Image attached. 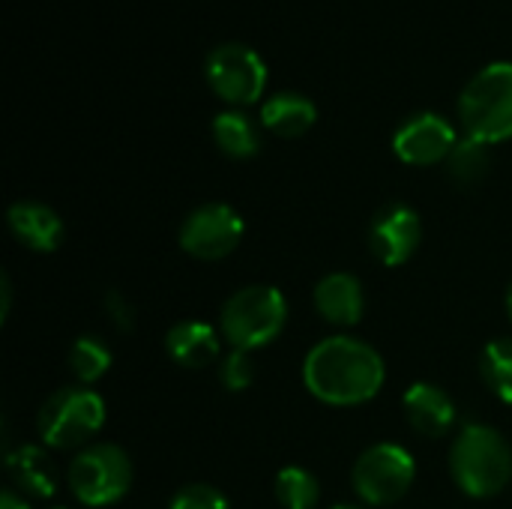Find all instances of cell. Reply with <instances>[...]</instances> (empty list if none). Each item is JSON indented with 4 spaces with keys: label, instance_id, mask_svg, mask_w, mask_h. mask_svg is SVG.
Wrapping results in <instances>:
<instances>
[{
    "label": "cell",
    "instance_id": "6da1fadb",
    "mask_svg": "<svg viewBox=\"0 0 512 509\" xmlns=\"http://www.w3.org/2000/svg\"><path fill=\"white\" fill-rule=\"evenodd\" d=\"M384 381V357L354 336H327L303 360V384L324 405H366L381 393Z\"/></svg>",
    "mask_w": 512,
    "mask_h": 509
},
{
    "label": "cell",
    "instance_id": "7a4b0ae2",
    "mask_svg": "<svg viewBox=\"0 0 512 509\" xmlns=\"http://www.w3.org/2000/svg\"><path fill=\"white\" fill-rule=\"evenodd\" d=\"M450 474L468 498H495L512 480V450L492 426H465L450 447Z\"/></svg>",
    "mask_w": 512,
    "mask_h": 509
},
{
    "label": "cell",
    "instance_id": "3957f363",
    "mask_svg": "<svg viewBox=\"0 0 512 509\" xmlns=\"http://www.w3.org/2000/svg\"><path fill=\"white\" fill-rule=\"evenodd\" d=\"M459 120L468 138L501 144L512 138V63L498 60L480 69L459 96Z\"/></svg>",
    "mask_w": 512,
    "mask_h": 509
},
{
    "label": "cell",
    "instance_id": "277c9868",
    "mask_svg": "<svg viewBox=\"0 0 512 509\" xmlns=\"http://www.w3.org/2000/svg\"><path fill=\"white\" fill-rule=\"evenodd\" d=\"M288 321V303L273 285H246L234 291L219 315V333L234 351H258L270 345Z\"/></svg>",
    "mask_w": 512,
    "mask_h": 509
},
{
    "label": "cell",
    "instance_id": "5b68a950",
    "mask_svg": "<svg viewBox=\"0 0 512 509\" xmlns=\"http://www.w3.org/2000/svg\"><path fill=\"white\" fill-rule=\"evenodd\" d=\"M102 426L105 402L90 387H60L36 414V432L51 450H78L90 444Z\"/></svg>",
    "mask_w": 512,
    "mask_h": 509
},
{
    "label": "cell",
    "instance_id": "8992f818",
    "mask_svg": "<svg viewBox=\"0 0 512 509\" xmlns=\"http://www.w3.org/2000/svg\"><path fill=\"white\" fill-rule=\"evenodd\" d=\"M132 489V462L117 444H90L69 465V492L84 507H111Z\"/></svg>",
    "mask_w": 512,
    "mask_h": 509
},
{
    "label": "cell",
    "instance_id": "52a82bcc",
    "mask_svg": "<svg viewBox=\"0 0 512 509\" xmlns=\"http://www.w3.org/2000/svg\"><path fill=\"white\" fill-rule=\"evenodd\" d=\"M417 480L414 456L399 444H375L360 453L351 468V483L360 501L369 507H387L402 501Z\"/></svg>",
    "mask_w": 512,
    "mask_h": 509
},
{
    "label": "cell",
    "instance_id": "ba28073f",
    "mask_svg": "<svg viewBox=\"0 0 512 509\" xmlns=\"http://www.w3.org/2000/svg\"><path fill=\"white\" fill-rule=\"evenodd\" d=\"M204 75L216 96L231 105H252L261 99L267 87V66L264 60L240 42L216 45L204 60Z\"/></svg>",
    "mask_w": 512,
    "mask_h": 509
},
{
    "label": "cell",
    "instance_id": "9c48e42d",
    "mask_svg": "<svg viewBox=\"0 0 512 509\" xmlns=\"http://www.w3.org/2000/svg\"><path fill=\"white\" fill-rule=\"evenodd\" d=\"M243 240V216L222 201L195 207L180 225V249L198 261L228 258Z\"/></svg>",
    "mask_w": 512,
    "mask_h": 509
},
{
    "label": "cell",
    "instance_id": "30bf717a",
    "mask_svg": "<svg viewBox=\"0 0 512 509\" xmlns=\"http://www.w3.org/2000/svg\"><path fill=\"white\" fill-rule=\"evenodd\" d=\"M423 240L420 213L408 204H387L375 213L369 225V249L384 267H399L414 258Z\"/></svg>",
    "mask_w": 512,
    "mask_h": 509
},
{
    "label": "cell",
    "instance_id": "8fae6325",
    "mask_svg": "<svg viewBox=\"0 0 512 509\" xmlns=\"http://www.w3.org/2000/svg\"><path fill=\"white\" fill-rule=\"evenodd\" d=\"M456 141H459L456 129L450 126L447 117L435 111H420L396 129L393 150L408 165H435V162H447Z\"/></svg>",
    "mask_w": 512,
    "mask_h": 509
},
{
    "label": "cell",
    "instance_id": "7c38bea8",
    "mask_svg": "<svg viewBox=\"0 0 512 509\" xmlns=\"http://www.w3.org/2000/svg\"><path fill=\"white\" fill-rule=\"evenodd\" d=\"M408 426L423 438H444L456 426V402L447 390L429 381H417L402 396Z\"/></svg>",
    "mask_w": 512,
    "mask_h": 509
},
{
    "label": "cell",
    "instance_id": "4fadbf2b",
    "mask_svg": "<svg viewBox=\"0 0 512 509\" xmlns=\"http://www.w3.org/2000/svg\"><path fill=\"white\" fill-rule=\"evenodd\" d=\"M315 312L333 327H354L363 318V282L354 273H327L312 291Z\"/></svg>",
    "mask_w": 512,
    "mask_h": 509
},
{
    "label": "cell",
    "instance_id": "5bb4252c",
    "mask_svg": "<svg viewBox=\"0 0 512 509\" xmlns=\"http://www.w3.org/2000/svg\"><path fill=\"white\" fill-rule=\"evenodd\" d=\"M6 225L30 252H54L63 243V219L42 201H15L6 213Z\"/></svg>",
    "mask_w": 512,
    "mask_h": 509
},
{
    "label": "cell",
    "instance_id": "9a60e30c",
    "mask_svg": "<svg viewBox=\"0 0 512 509\" xmlns=\"http://www.w3.org/2000/svg\"><path fill=\"white\" fill-rule=\"evenodd\" d=\"M165 351L183 369H207L219 360V333L204 321H177L165 333Z\"/></svg>",
    "mask_w": 512,
    "mask_h": 509
},
{
    "label": "cell",
    "instance_id": "2e32d148",
    "mask_svg": "<svg viewBox=\"0 0 512 509\" xmlns=\"http://www.w3.org/2000/svg\"><path fill=\"white\" fill-rule=\"evenodd\" d=\"M6 471H9V480L30 498L45 501V498H51L57 492L54 468H51L42 447L24 444V447L6 453Z\"/></svg>",
    "mask_w": 512,
    "mask_h": 509
},
{
    "label": "cell",
    "instance_id": "e0dca14e",
    "mask_svg": "<svg viewBox=\"0 0 512 509\" xmlns=\"http://www.w3.org/2000/svg\"><path fill=\"white\" fill-rule=\"evenodd\" d=\"M315 102L303 93H276L261 108V123L279 138H300L315 126Z\"/></svg>",
    "mask_w": 512,
    "mask_h": 509
},
{
    "label": "cell",
    "instance_id": "ac0fdd59",
    "mask_svg": "<svg viewBox=\"0 0 512 509\" xmlns=\"http://www.w3.org/2000/svg\"><path fill=\"white\" fill-rule=\"evenodd\" d=\"M213 138L231 159H249L261 150V135L243 111H222L213 117Z\"/></svg>",
    "mask_w": 512,
    "mask_h": 509
},
{
    "label": "cell",
    "instance_id": "d6986e66",
    "mask_svg": "<svg viewBox=\"0 0 512 509\" xmlns=\"http://www.w3.org/2000/svg\"><path fill=\"white\" fill-rule=\"evenodd\" d=\"M273 495L282 509H315L321 501V486L306 468H282L273 483Z\"/></svg>",
    "mask_w": 512,
    "mask_h": 509
},
{
    "label": "cell",
    "instance_id": "ffe728a7",
    "mask_svg": "<svg viewBox=\"0 0 512 509\" xmlns=\"http://www.w3.org/2000/svg\"><path fill=\"white\" fill-rule=\"evenodd\" d=\"M492 168V153L489 144L477 141V138H459L453 153L447 156V171L459 186H474L480 183Z\"/></svg>",
    "mask_w": 512,
    "mask_h": 509
},
{
    "label": "cell",
    "instance_id": "44dd1931",
    "mask_svg": "<svg viewBox=\"0 0 512 509\" xmlns=\"http://www.w3.org/2000/svg\"><path fill=\"white\" fill-rule=\"evenodd\" d=\"M483 384L501 402L512 405V339H492L480 354Z\"/></svg>",
    "mask_w": 512,
    "mask_h": 509
},
{
    "label": "cell",
    "instance_id": "7402d4cb",
    "mask_svg": "<svg viewBox=\"0 0 512 509\" xmlns=\"http://www.w3.org/2000/svg\"><path fill=\"white\" fill-rule=\"evenodd\" d=\"M111 360H114L111 348L96 336H81L69 348V372L75 375V381L81 387L96 384L111 369Z\"/></svg>",
    "mask_w": 512,
    "mask_h": 509
},
{
    "label": "cell",
    "instance_id": "603a6c76",
    "mask_svg": "<svg viewBox=\"0 0 512 509\" xmlns=\"http://www.w3.org/2000/svg\"><path fill=\"white\" fill-rule=\"evenodd\" d=\"M255 375H258V366H255L252 351H234L231 348V354L222 357V363H219V381H222V387L228 393L249 390L252 381H255Z\"/></svg>",
    "mask_w": 512,
    "mask_h": 509
},
{
    "label": "cell",
    "instance_id": "cb8c5ba5",
    "mask_svg": "<svg viewBox=\"0 0 512 509\" xmlns=\"http://www.w3.org/2000/svg\"><path fill=\"white\" fill-rule=\"evenodd\" d=\"M168 509H228V498L207 483H189L174 492Z\"/></svg>",
    "mask_w": 512,
    "mask_h": 509
},
{
    "label": "cell",
    "instance_id": "d4e9b609",
    "mask_svg": "<svg viewBox=\"0 0 512 509\" xmlns=\"http://www.w3.org/2000/svg\"><path fill=\"white\" fill-rule=\"evenodd\" d=\"M105 315L114 324V330H120V333L135 330V306L126 300L123 291H108L105 294Z\"/></svg>",
    "mask_w": 512,
    "mask_h": 509
},
{
    "label": "cell",
    "instance_id": "484cf974",
    "mask_svg": "<svg viewBox=\"0 0 512 509\" xmlns=\"http://www.w3.org/2000/svg\"><path fill=\"white\" fill-rule=\"evenodd\" d=\"M0 297H3V306H0V321L9 318V306H12V285H9V276L3 273L0 276Z\"/></svg>",
    "mask_w": 512,
    "mask_h": 509
},
{
    "label": "cell",
    "instance_id": "4316f807",
    "mask_svg": "<svg viewBox=\"0 0 512 509\" xmlns=\"http://www.w3.org/2000/svg\"><path fill=\"white\" fill-rule=\"evenodd\" d=\"M0 509H30V507H27L24 495H15L12 489H3V492H0Z\"/></svg>",
    "mask_w": 512,
    "mask_h": 509
},
{
    "label": "cell",
    "instance_id": "83f0119b",
    "mask_svg": "<svg viewBox=\"0 0 512 509\" xmlns=\"http://www.w3.org/2000/svg\"><path fill=\"white\" fill-rule=\"evenodd\" d=\"M507 312H510V324H512V282H510V291H507Z\"/></svg>",
    "mask_w": 512,
    "mask_h": 509
},
{
    "label": "cell",
    "instance_id": "f1b7e54d",
    "mask_svg": "<svg viewBox=\"0 0 512 509\" xmlns=\"http://www.w3.org/2000/svg\"><path fill=\"white\" fill-rule=\"evenodd\" d=\"M330 509H357V507H348V504H339V507H330Z\"/></svg>",
    "mask_w": 512,
    "mask_h": 509
}]
</instances>
